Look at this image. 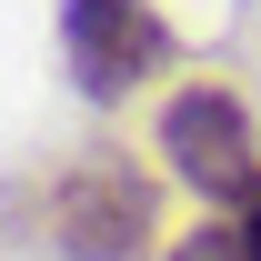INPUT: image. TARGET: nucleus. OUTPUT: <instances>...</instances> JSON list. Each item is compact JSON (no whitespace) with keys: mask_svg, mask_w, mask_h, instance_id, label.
I'll list each match as a JSON object with an SVG mask.
<instances>
[{"mask_svg":"<svg viewBox=\"0 0 261 261\" xmlns=\"http://www.w3.org/2000/svg\"><path fill=\"white\" fill-rule=\"evenodd\" d=\"M161 191H171L161 171L111 161V151L70 161L61 181H50V251L61 261H161L171 251Z\"/></svg>","mask_w":261,"mask_h":261,"instance_id":"nucleus-2","label":"nucleus"},{"mask_svg":"<svg viewBox=\"0 0 261 261\" xmlns=\"http://www.w3.org/2000/svg\"><path fill=\"white\" fill-rule=\"evenodd\" d=\"M231 231H241V261H261V191L241 201V211H231Z\"/></svg>","mask_w":261,"mask_h":261,"instance_id":"nucleus-5","label":"nucleus"},{"mask_svg":"<svg viewBox=\"0 0 261 261\" xmlns=\"http://www.w3.org/2000/svg\"><path fill=\"white\" fill-rule=\"evenodd\" d=\"M161 261H241V231H231V211H201L191 231H171Z\"/></svg>","mask_w":261,"mask_h":261,"instance_id":"nucleus-4","label":"nucleus"},{"mask_svg":"<svg viewBox=\"0 0 261 261\" xmlns=\"http://www.w3.org/2000/svg\"><path fill=\"white\" fill-rule=\"evenodd\" d=\"M151 151H161V181L191 191L201 211H241L261 191V121H251V100L231 81H211V70H191V81L161 91Z\"/></svg>","mask_w":261,"mask_h":261,"instance_id":"nucleus-1","label":"nucleus"},{"mask_svg":"<svg viewBox=\"0 0 261 261\" xmlns=\"http://www.w3.org/2000/svg\"><path fill=\"white\" fill-rule=\"evenodd\" d=\"M181 61V40L151 0H61V70L91 111H121V100L161 91V70Z\"/></svg>","mask_w":261,"mask_h":261,"instance_id":"nucleus-3","label":"nucleus"}]
</instances>
